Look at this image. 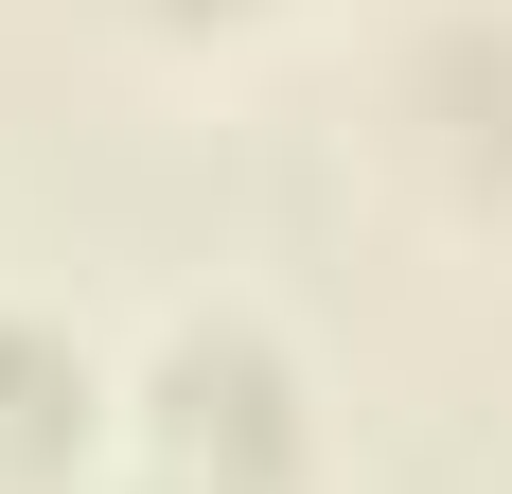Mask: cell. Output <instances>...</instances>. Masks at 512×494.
Instances as JSON below:
<instances>
[{
    "mask_svg": "<svg viewBox=\"0 0 512 494\" xmlns=\"http://www.w3.org/2000/svg\"><path fill=\"white\" fill-rule=\"evenodd\" d=\"M159 442L195 459V477H212V459L265 477V459H283V371H265L248 336H177V353H159Z\"/></svg>",
    "mask_w": 512,
    "mask_h": 494,
    "instance_id": "1",
    "label": "cell"
},
{
    "mask_svg": "<svg viewBox=\"0 0 512 494\" xmlns=\"http://www.w3.org/2000/svg\"><path fill=\"white\" fill-rule=\"evenodd\" d=\"M71 424H89V371H71L53 336H18V318H0V477L71 459Z\"/></svg>",
    "mask_w": 512,
    "mask_h": 494,
    "instance_id": "2",
    "label": "cell"
}]
</instances>
